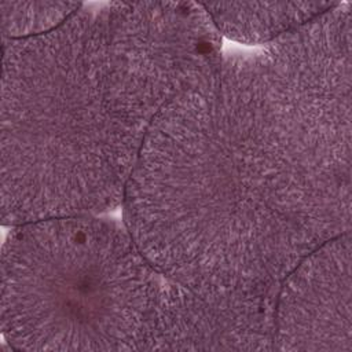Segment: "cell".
<instances>
[{"mask_svg": "<svg viewBox=\"0 0 352 352\" xmlns=\"http://www.w3.org/2000/svg\"><path fill=\"white\" fill-rule=\"evenodd\" d=\"M351 3L216 67L154 120L124 226L202 292H257L351 232Z\"/></svg>", "mask_w": 352, "mask_h": 352, "instance_id": "obj_1", "label": "cell"}, {"mask_svg": "<svg viewBox=\"0 0 352 352\" xmlns=\"http://www.w3.org/2000/svg\"><path fill=\"white\" fill-rule=\"evenodd\" d=\"M221 56L192 1L81 6L47 33L3 38V224L122 205L154 120Z\"/></svg>", "mask_w": 352, "mask_h": 352, "instance_id": "obj_2", "label": "cell"}, {"mask_svg": "<svg viewBox=\"0 0 352 352\" xmlns=\"http://www.w3.org/2000/svg\"><path fill=\"white\" fill-rule=\"evenodd\" d=\"M164 276L125 226L63 216L12 226L1 334L15 351H148Z\"/></svg>", "mask_w": 352, "mask_h": 352, "instance_id": "obj_3", "label": "cell"}, {"mask_svg": "<svg viewBox=\"0 0 352 352\" xmlns=\"http://www.w3.org/2000/svg\"><path fill=\"white\" fill-rule=\"evenodd\" d=\"M278 287L202 292L164 278L148 351L274 349Z\"/></svg>", "mask_w": 352, "mask_h": 352, "instance_id": "obj_4", "label": "cell"}, {"mask_svg": "<svg viewBox=\"0 0 352 352\" xmlns=\"http://www.w3.org/2000/svg\"><path fill=\"white\" fill-rule=\"evenodd\" d=\"M351 232L302 258L279 283L274 349L352 351Z\"/></svg>", "mask_w": 352, "mask_h": 352, "instance_id": "obj_5", "label": "cell"}, {"mask_svg": "<svg viewBox=\"0 0 352 352\" xmlns=\"http://www.w3.org/2000/svg\"><path fill=\"white\" fill-rule=\"evenodd\" d=\"M340 1L201 3L221 36L243 44H268L320 15Z\"/></svg>", "mask_w": 352, "mask_h": 352, "instance_id": "obj_6", "label": "cell"}, {"mask_svg": "<svg viewBox=\"0 0 352 352\" xmlns=\"http://www.w3.org/2000/svg\"><path fill=\"white\" fill-rule=\"evenodd\" d=\"M81 6L69 1H1L3 38H25L47 33L67 21Z\"/></svg>", "mask_w": 352, "mask_h": 352, "instance_id": "obj_7", "label": "cell"}]
</instances>
